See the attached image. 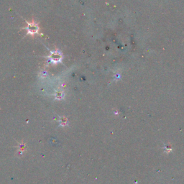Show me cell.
<instances>
[{
  "label": "cell",
  "mask_w": 184,
  "mask_h": 184,
  "mask_svg": "<svg viewBox=\"0 0 184 184\" xmlns=\"http://www.w3.org/2000/svg\"><path fill=\"white\" fill-rule=\"evenodd\" d=\"M27 30L28 31V33L33 35V34L37 33V32L38 31V27H37V25L35 22H31V23L28 24Z\"/></svg>",
  "instance_id": "cell-1"
}]
</instances>
